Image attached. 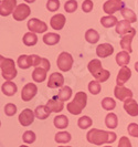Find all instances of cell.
I'll list each match as a JSON object with an SVG mask.
<instances>
[{"label":"cell","mask_w":138,"mask_h":147,"mask_svg":"<svg viewBox=\"0 0 138 147\" xmlns=\"http://www.w3.org/2000/svg\"><path fill=\"white\" fill-rule=\"evenodd\" d=\"M87 142L93 145H103V144H112L117 140V135L113 132H106L97 128L90 129L86 134Z\"/></svg>","instance_id":"cell-1"},{"label":"cell","mask_w":138,"mask_h":147,"mask_svg":"<svg viewBox=\"0 0 138 147\" xmlns=\"http://www.w3.org/2000/svg\"><path fill=\"white\" fill-rule=\"evenodd\" d=\"M87 104V95L85 92H77L72 102L67 103L66 105V110L69 111L73 115H79L82 113V111L84 110V107Z\"/></svg>","instance_id":"cell-2"},{"label":"cell","mask_w":138,"mask_h":147,"mask_svg":"<svg viewBox=\"0 0 138 147\" xmlns=\"http://www.w3.org/2000/svg\"><path fill=\"white\" fill-rule=\"evenodd\" d=\"M87 69H88L90 73L92 74L95 79H96V81L101 82V83L106 82L109 79V76H110L109 71L105 70V69H103L101 61L97 59L92 60V61L88 63Z\"/></svg>","instance_id":"cell-3"},{"label":"cell","mask_w":138,"mask_h":147,"mask_svg":"<svg viewBox=\"0 0 138 147\" xmlns=\"http://www.w3.org/2000/svg\"><path fill=\"white\" fill-rule=\"evenodd\" d=\"M0 67H1V75L5 80L11 81L17 76V69H15V61L9 58L0 57Z\"/></svg>","instance_id":"cell-4"},{"label":"cell","mask_w":138,"mask_h":147,"mask_svg":"<svg viewBox=\"0 0 138 147\" xmlns=\"http://www.w3.org/2000/svg\"><path fill=\"white\" fill-rule=\"evenodd\" d=\"M57 64H58V67L61 71L67 72L72 69L73 66V57L67 52H62L58 57Z\"/></svg>","instance_id":"cell-5"},{"label":"cell","mask_w":138,"mask_h":147,"mask_svg":"<svg viewBox=\"0 0 138 147\" xmlns=\"http://www.w3.org/2000/svg\"><path fill=\"white\" fill-rule=\"evenodd\" d=\"M124 9V2L122 0H107L104 5H103V10L105 13L108 16H113L119 10Z\"/></svg>","instance_id":"cell-6"},{"label":"cell","mask_w":138,"mask_h":147,"mask_svg":"<svg viewBox=\"0 0 138 147\" xmlns=\"http://www.w3.org/2000/svg\"><path fill=\"white\" fill-rule=\"evenodd\" d=\"M30 13H31V9L27 3H20L17 6L12 15L15 21H23L29 17Z\"/></svg>","instance_id":"cell-7"},{"label":"cell","mask_w":138,"mask_h":147,"mask_svg":"<svg viewBox=\"0 0 138 147\" xmlns=\"http://www.w3.org/2000/svg\"><path fill=\"white\" fill-rule=\"evenodd\" d=\"M27 26H28L30 32H34V33H43L48 30V24L36 18H31L28 21Z\"/></svg>","instance_id":"cell-8"},{"label":"cell","mask_w":138,"mask_h":147,"mask_svg":"<svg viewBox=\"0 0 138 147\" xmlns=\"http://www.w3.org/2000/svg\"><path fill=\"white\" fill-rule=\"evenodd\" d=\"M38 93V88L34 83H28L26 84L21 91V98L24 102H29L31 101Z\"/></svg>","instance_id":"cell-9"},{"label":"cell","mask_w":138,"mask_h":147,"mask_svg":"<svg viewBox=\"0 0 138 147\" xmlns=\"http://www.w3.org/2000/svg\"><path fill=\"white\" fill-rule=\"evenodd\" d=\"M17 8V0H1L0 2V15L2 17H8L13 13Z\"/></svg>","instance_id":"cell-10"},{"label":"cell","mask_w":138,"mask_h":147,"mask_svg":"<svg viewBox=\"0 0 138 147\" xmlns=\"http://www.w3.org/2000/svg\"><path fill=\"white\" fill-rule=\"evenodd\" d=\"M36 117L34 112L30 110V109H24L19 115V122L22 126H29L33 123Z\"/></svg>","instance_id":"cell-11"},{"label":"cell","mask_w":138,"mask_h":147,"mask_svg":"<svg viewBox=\"0 0 138 147\" xmlns=\"http://www.w3.org/2000/svg\"><path fill=\"white\" fill-rule=\"evenodd\" d=\"M64 84V76L59 72H54L49 76L48 81V88H58L63 86Z\"/></svg>","instance_id":"cell-12"},{"label":"cell","mask_w":138,"mask_h":147,"mask_svg":"<svg viewBox=\"0 0 138 147\" xmlns=\"http://www.w3.org/2000/svg\"><path fill=\"white\" fill-rule=\"evenodd\" d=\"M114 95H115L117 100L125 102L127 98H131L133 97V92L129 88H125V86L116 85V88H114Z\"/></svg>","instance_id":"cell-13"},{"label":"cell","mask_w":138,"mask_h":147,"mask_svg":"<svg viewBox=\"0 0 138 147\" xmlns=\"http://www.w3.org/2000/svg\"><path fill=\"white\" fill-rule=\"evenodd\" d=\"M131 70L128 66H122V69L119 70V72L117 74L116 78V83L117 85L123 86L126 82L131 79Z\"/></svg>","instance_id":"cell-14"},{"label":"cell","mask_w":138,"mask_h":147,"mask_svg":"<svg viewBox=\"0 0 138 147\" xmlns=\"http://www.w3.org/2000/svg\"><path fill=\"white\" fill-rule=\"evenodd\" d=\"M135 36H136V30L135 29L131 30V32H129V33L123 36V38L120 39V47H122V49H124L125 51L131 53V52H133V49H131V41H133V39H134Z\"/></svg>","instance_id":"cell-15"},{"label":"cell","mask_w":138,"mask_h":147,"mask_svg":"<svg viewBox=\"0 0 138 147\" xmlns=\"http://www.w3.org/2000/svg\"><path fill=\"white\" fill-rule=\"evenodd\" d=\"M124 110L131 116H138V103L134 98H127L124 102Z\"/></svg>","instance_id":"cell-16"},{"label":"cell","mask_w":138,"mask_h":147,"mask_svg":"<svg viewBox=\"0 0 138 147\" xmlns=\"http://www.w3.org/2000/svg\"><path fill=\"white\" fill-rule=\"evenodd\" d=\"M66 19L64 15L62 13H58V15H54L50 20V26L52 27V29L54 30H62L65 26Z\"/></svg>","instance_id":"cell-17"},{"label":"cell","mask_w":138,"mask_h":147,"mask_svg":"<svg viewBox=\"0 0 138 147\" xmlns=\"http://www.w3.org/2000/svg\"><path fill=\"white\" fill-rule=\"evenodd\" d=\"M113 52H114V47L109 43L100 44L96 48V54L100 58H107L113 54Z\"/></svg>","instance_id":"cell-18"},{"label":"cell","mask_w":138,"mask_h":147,"mask_svg":"<svg viewBox=\"0 0 138 147\" xmlns=\"http://www.w3.org/2000/svg\"><path fill=\"white\" fill-rule=\"evenodd\" d=\"M134 28L131 27V22H128L127 20H122V21H118L116 26V33L120 34V36H125L127 33L131 32V30Z\"/></svg>","instance_id":"cell-19"},{"label":"cell","mask_w":138,"mask_h":147,"mask_svg":"<svg viewBox=\"0 0 138 147\" xmlns=\"http://www.w3.org/2000/svg\"><path fill=\"white\" fill-rule=\"evenodd\" d=\"M17 90H18V88H17L15 83H13L12 81L5 82V83L2 84V86H1V91H2V93L7 96L15 95V92H17Z\"/></svg>","instance_id":"cell-20"},{"label":"cell","mask_w":138,"mask_h":147,"mask_svg":"<svg viewBox=\"0 0 138 147\" xmlns=\"http://www.w3.org/2000/svg\"><path fill=\"white\" fill-rule=\"evenodd\" d=\"M46 106L52 111V112H54V113H59V112H61V111H63L64 109V102L63 101H61V100H49L48 102H46Z\"/></svg>","instance_id":"cell-21"},{"label":"cell","mask_w":138,"mask_h":147,"mask_svg":"<svg viewBox=\"0 0 138 147\" xmlns=\"http://www.w3.org/2000/svg\"><path fill=\"white\" fill-rule=\"evenodd\" d=\"M52 113V111L46 106V105H40L38 106L34 111V114H36V117L39 119H45L50 116V114Z\"/></svg>","instance_id":"cell-22"},{"label":"cell","mask_w":138,"mask_h":147,"mask_svg":"<svg viewBox=\"0 0 138 147\" xmlns=\"http://www.w3.org/2000/svg\"><path fill=\"white\" fill-rule=\"evenodd\" d=\"M46 70H44L42 67H40V66H38L34 69V71L32 72V79H33V81L36 82V83H41V82H43L45 79H46Z\"/></svg>","instance_id":"cell-23"},{"label":"cell","mask_w":138,"mask_h":147,"mask_svg":"<svg viewBox=\"0 0 138 147\" xmlns=\"http://www.w3.org/2000/svg\"><path fill=\"white\" fill-rule=\"evenodd\" d=\"M131 61V55H129V52L127 51H120L117 53L116 55V63L120 66H126Z\"/></svg>","instance_id":"cell-24"},{"label":"cell","mask_w":138,"mask_h":147,"mask_svg":"<svg viewBox=\"0 0 138 147\" xmlns=\"http://www.w3.org/2000/svg\"><path fill=\"white\" fill-rule=\"evenodd\" d=\"M60 36L58 33H54V32H49L46 33L43 37V42L46 45H55L60 42Z\"/></svg>","instance_id":"cell-25"},{"label":"cell","mask_w":138,"mask_h":147,"mask_svg":"<svg viewBox=\"0 0 138 147\" xmlns=\"http://www.w3.org/2000/svg\"><path fill=\"white\" fill-rule=\"evenodd\" d=\"M105 125H106V127H108L109 129L116 128L117 125H118V118H117L116 114L108 113L106 115V117H105Z\"/></svg>","instance_id":"cell-26"},{"label":"cell","mask_w":138,"mask_h":147,"mask_svg":"<svg viewBox=\"0 0 138 147\" xmlns=\"http://www.w3.org/2000/svg\"><path fill=\"white\" fill-rule=\"evenodd\" d=\"M53 124L57 128L60 129H64L69 125V118L66 117L65 115H58L55 116L53 119Z\"/></svg>","instance_id":"cell-27"},{"label":"cell","mask_w":138,"mask_h":147,"mask_svg":"<svg viewBox=\"0 0 138 147\" xmlns=\"http://www.w3.org/2000/svg\"><path fill=\"white\" fill-rule=\"evenodd\" d=\"M85 40L91 44L97 43L98 40H100V34H98V32H97L96 30L88 29L86 32H85Z\"/></svg>","instance_id":"cell-28"},{"label":"cell","mask_w":138,"mask_h":147,"mask_svg":"<svg viewBox=\"0 0 138 147\" xmlns=\"http://www.w3.org/2000/svg\"><path fill=\"white\" fill-rule=\"evenodd\" d=\"M23 43L27 47H33L36 45L38 42V37L34 32H27L24 36H23Z\"/></svg>","instance_id":"cell-29"},{"label":"cell","mask_w":138,"mask_h":147,"mask_svg":"<svg viewBox=\"0 0 138 147\" xmlns=\"http://www.w3.org/2000/svg\"><path fill=\"white\" fill-rule=\"evenodd\" d=\"M72 96V88L70 86H62L61 90L59 91V94H58V98L65 102V101H69Z\"/></svg>","instance_id":"cell-30"},{"label":"cell","mask_w":138,"mask_h":147,"mask_svg":"<svg viewBox=\"0 0 138 147\" xmlns=\"http://www.w3.org/2000/svg\"><path fill=\"white\" fill-rule=\"evenodd\" d=\"M117 18L114 16H106L101 18V24L105 28H112L114 26H117Z\"/></svg>","instance_id":"cell-31"},{"label":"cell","mask_w":138,"mask_h":147,"mask_svg":"<svg viewBox=\"0 0 138 147\" xmlns=\"http://www.w3.org/2000/svg\"><path fill=\"white\" fill-rule=\"evenodd\" d=\"M120 12H122V16L124 17L125 20H127L131 23L137 22V16H136V13L133 10L128 9V8H124L123 10H120Z\"/></svg>","instance_id":"cell-32"},{"label":"cell","mask_w":138,"mask_h":147,"mask_svg":"<svg viewBox=\"0 0 138 147\" xmlns=\"http://www.w3.org/2000/svg\"><path fill=\"white\" fill-rule=\"evenodd\" d=\"M72 138V136H71V134L67 132H59L55 134V137H54V140L57 143L59 144H65V143H69L70 140Z\"/></svg>","instance_id":"cell-33"},{"label":"cell","mask_w":138,"mask_h":147,"mask_svg":"<svg viewBox=\"0 0 138 147\" xmlns=\"http://www.w3.org/2000/svg\"><path fill=\"white\" fill-rule=\"evenodd\" d=\"M102 107L106 111H112L116 107V101L112 97H104L102 100Z\"/></svg>","instance_id":"cell-34"},{"label":"cell","mask_w":138,"mask_h":147,"mask_svg":"<svg viewBox=\"0 0 138 147\" xmlns=\"http://www.w3.org/2000/svg\"><path fill=\"white\" fill-rule=\"evenodd\" d=\"M18 65L20 66L23 70H27L31 66V63H30V55H27V54H22L19 57L18 59Z\"/></svg>","instance_id":"cell-35"},{"label":"cell","mask_w":138,"mask_h":147,"mask_svg":"<svg viewBox=\"0 0 138 147\" xmlns=\"http://www.w3.org/2000/svg\"><path fill=\"white\" fill-rule=\"evenodd\" d=\"M92 124H93V122H92V118L90 116H82L77 121V125L82 129H86L88 127H91Z\"/></svg>","instance_id":"cell-36"},{"label":"cell","mask_w":138,"mask_h":147,"mask_svg":"<svg viewBox=\"0 0 138 147\" xmlns=\"http://www.w3.org/2000/svg\"><path fill=\"white\" fill-rule=\"evenodd\" d=\"M102 90V86H101V82L98 81H91L88 83V91L93 94V95H97L100 94Z\"/></svg>","instance_id":"cell-37"},{"label":"cell","mask_w":138,"mask_h":147,"mask_svg":"<svg viewBox=\"0 0 138 147\" xmlns=\"http://www.w3.org/2000/svg\"><path fill=\"white\" fill-rule=\"evenodd\" d=\"M22 140H23V142H24L26 144H32V143L36 142V134H34V132H32V131H27V132L23 133Z\"/></svg>","instance_id":"cell-38"},{"label":"cell","mask_w":138,"mask_h":147,"mask_svg":"<svg viewBox=\"0 0 138 147\" xmlns=\"http://www.w3.org/2000/svg\"><path fill=\"white\" fill-rule=\"evenodd\" d=\"M77 9V2L76 0H69L64 3V10L69 13L75 12V10Z\"/></svg>","instance_id":"cell-39"},{"label":"cell","mask_w":138,"mask_h":147,"mask_svg":"<svg viewBox=\"0 0 138 147\" xmlns=\"http://www.w3.org/2000/svg\"><path fill=\"white\" fill-rule=\"evenodd\" d=\"M60 8V1L59 0H48L46 2V9L51 12L58 11Z\"/></svg>","instance_id":"cell-40"},{"label":"cell","mask_w":138,"mask_h":147,"mask_svg":"<svg viewBox=\"0 0 138 147\" xmlns=\"http://www.w3.org/2000/svg\"><path fill=\"white\" fill-rule=\"evenodd\" d=\"M3 110H5V114L7 116H13L15 113H17V106L12 103H8L5 105V109Z\"/></svg>","instance_id":"cell-41"},{"label":"cell","mask_w":138,"mask_h":147,"mask_svg":"<svg viewBox=\"0 0 138 147\" xmlns=\"http://www.w3.org/2000/svg\"><path fill=\"white\" fill-rule=\"evenodd\" d=\"M93 7H94V3H93L92 0H84L83 3H82V10L86 13L91 12L93 10Z\"/></svg>","instance_id":"cell-42"},{"label":"cell","mask_w":138,"mask_h":147,"mask_svg":"<svg viewBox=\"0 0 138 147\" xmlns=\"http://www.w3.org/2000/svg\"><path fill=\"white\" fill-rule=\"evenodd\" d=\"M128 134L133 137H138V124L136 123H131L127 127Z\"/></svg>","instance_id":"cell-43"},{"label":"cell","mask_w":138,"mask_h":147,"mask_svg":"<svg viewBox=\"0 0 138 147\" xmlns=\"http://www.w3.org/2000/svg\"><path fill=\"white\" fill-rule=\"evenodd\" d=\"M41 61H42V58H40V57L36 55V54L30 55V63H31V66H36V67L40 66Z\"/></svg>","instance_id":"cell-44"},{"label":"cell","mask_w":138,"mask_h":147,"mask_svg":"<svg viewBox=\"0 0 138 147\" xmlns=\"http://www.w3.org/2000/svg\"><path fill=\"white\" fill-rule=\"evenodd\" d=\"M117 147H131V140H128V137L123 136V137H120L119 143H118V146H117Z\"/></svg>","instance_id":"cell-45"},{"label":"cell","mask_w":138,"mask_h":147,"mask_svg":"<svg viewBox=\"0 0 138 147\" xmlns=\"http://www.w3.org/2000/svg\"><path fill=\"white\" fill-rule=\"evenodd\" d=\"M40 67H42V69H44V70L49 71V70H50V67H51V64H50L49 60L45 59V58H42V61H41V64H40Z\"/></svg>","instance_id":"cell-46"},{"label":"cell","mask_w":138,"mask_h":147,"mask_svg":"<svg viewBox=\"0 0 138 147\" xmlns=\"http://www.w3.org/2000/svg\"><path fill=\"white\" fill-rule=\"evenodd\" d=\"M24 1H26L27 3H33V2L36 1V0H24Z\"/></svg>","instance_id":"cell-47"},{"label":"cell","mask_w":138,"mask_h":147,"mask_svg":"<svg viewBox=\"0 0 138 147\" xmlns=\"http://www.w3.org/2000/svg\"><path fill=\"white\" fill-rule=\"evenodd\" d=\"M135 70H136V71L138 72V61L136 62V63H135Z\"/></svg>","instance_id":"cell-48"},{"label":"cell","mask_w":138,"mask_h":147,"mask_svg":"<svg viewBox=\"0 0 138 147\" xmlns=\"http://www.w3.org/2000/svg\"><path fill=\"white\" fill-rule=\"evenodd\" d=\"M20 147H28V146H27V145H21Z\"/></svg>","instance_id":"cell-49"},{"label":"cell","mask_w":138,"mask_h":147,"mask_svg":"<svg viewBox=\"0 0 138 147\" xmlns=\"http://www.w3.org/2000/svg\"><path fill=\"white\" fill-rule=\"evenodd\" d=\"M58 147H71V146H58Z\"/></svg>","instance_id":"cell-50"},{"label":"cell","mask_w":138,"mask_h":147,"mask_svg":"<svg viewBox=\"0 0 138 147\" xmlns=\"http://www.w3.org/2000/svg\"><path fill=\"white\" fill-rule=\"evenodd\" d=\"M104 147H113V146H104Z\"/></svg>","instance_id":"cell-51"}]
</instances>
